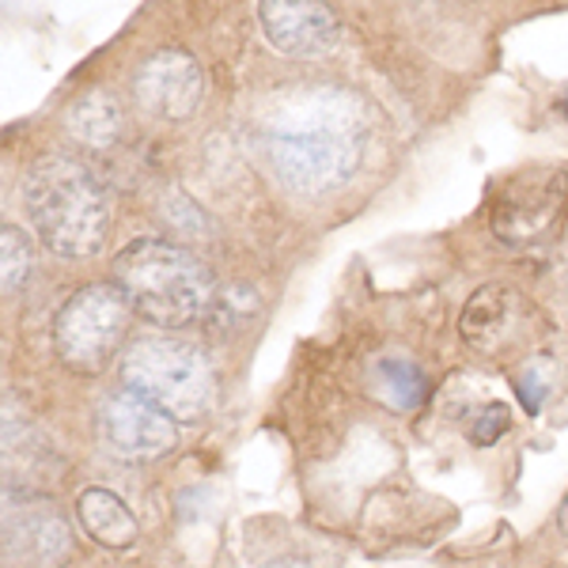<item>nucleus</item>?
<instances>
[{"label":"nucleus","mask_w":568,"mask_h":568,"mask_svg":"<svg viewBox=\"0 0 568 568\" xmlns=\"http://www.w3.org/2000/svg\"><path fill=\"white\" fill-rule=\"evenodd\" d=\"M114 284L133 311L163 329H182L213 311V273L186 246L136 240L114 258Z\"/></svg>","instance_id":"nucleus-3"},{"label":"nucleus","mask_w":568,"mask_h":568,"mask_svg":"<svg viewBox=\"0 0 568 568\" xmlns=\"http://www.w3.org/2000/svg\"><path fill=\"white\" fill-rule=\"evenodd\" d=\"M0 273H4V296L23 292V284L31 281V243L12 224H4L0 232Z\"/></svg>","instance_id":"nucleus-15"},{"label":"nucleus","mask_w":568,"mask_h":568,"mask_svg":"<svg viewBox=\"0 0 568 568\" xmlns=\"http://www.w3.org/2000/svg\"><path fill=\"white\" fill-rule=\"evenodd\" d=\"M99 433H103L106 452H114L118 459L152 463L179 444V420L136 390H122L99 406Z\"/></svg>","instance_id":"nucleus-7"},{"label":"nucleus","mask_w":568,"mask_h":568,"mask_svg":"<svg viewBox=\"0 0 568 568\" xmlns=\"http://www.w3.org/2000/svg\"><path fill=\"white\" fill-rule=\"evenodd\" d=\"M4 557L12 568H61L72 557V530L42 497H8Z\"/></svg>","instance_id":"nucleus-8"},{"label":"nucleus","mask_w":568,"mask_h":568,"mask_svg":"<svg viewBox=\"0 0 568 568\" xmlns=\"http://www.w3.org/2000/svg\"><path fill=\"white\" fill-rule=\"evenodd\" d=\"M122 383L141 398L155 402L179 425H197L213 409L216 375L205 353L175 337H141L122 356Z\"/></svg>","instance_id":"nucleus-4"},{"label":"nucleus","mask_w":568,"mask_h":568,"mask_svg":"<svg viewBox=\"0 0 568 568\" xmlns=\"http://www.w3.org/2000/svg\"><path fill=\"white\" fill-rule=\"evenodd\" d=\"M133 95L141 110H149L160 122H182L190 118L205 95V77L194 53L168 45V50H155L133 77Z\"/></svg>","instance_id":"nucleus-9"},{"label":"nucleus","mask_w":568,"mask_h":568,"mask_svg":"<svg viewBox=\"0 0 568 568\" xmlns=\"http://www.w3.org/2000/svg\"><path fill=\"white\" fill-rule=\"evenodd\" d=\"M368 110L342 88H307L281 99L258 125V144L288 190L329 194L361 168Z\"/></svg>","instance_id":"nucleus-1"},{"label":"nucleus","mask_w":568,"mask_h":568,"mask_svg":"<svg viewBox=\"0 0 568 568\" xmlns=\"http://www.w3.org/2000/svg\"><path fill=\"white\" fill-rule=\"evenodd\" d=\"M69 130L88 149H110L122 133V106L110 91H88L77 106L69 110Z\"/></svg>","instance_id":"nucleus-13"},{"label":"nucleus","mask_w":568,"mask_h":568,"mask_svg":"<svg viewBox=\"0 0 568 568\" xmlns=\"http://www.w3.org/2000/svg\"><path fill=\"white\" fill-rule=\"evenodd\" d=\"M133 304L114 281L72 292L53 318V349L80 375H99L125 345Z\"/></svg>","instance_id":"nucleus-5"},{"label":"nucleus","mask_w":568,"mask_h":568,"mask_svg":"<svg viewBox=\"0 0 568 568\" xmlns=\"http://www.w3.org/2000/svg\"><path fill=\"white\" fill-rule=\"evenodd\" d=\"M372 383H375V398L387 402L390 409L406 414V409H417L428 394V379L417 364H406V361H383L379 368L372 372Z\"/></svg>","instance_id":"nucleus-14"},{"label":"nucleus","mask_w":568,"mask_h":568,"mask_svg":"<svg viewBox=\"0 0 568 568\" xmlns=\"http://www.w3.org/2000/svg\"><path fill=\"white\" fill-rule=\"evenodd\" d=\"M508 428H511L508 406H500V402H489V406H481V414L474 417L470 439H474V444H481V447H489V444H497V439L508 433Z\"/></svg>","instance_id":"nucleus-16"},{"label":"nucleus","mask_w":568,"mask_h":568,"mask_svg":"<svg viewBox=\"0 0 568 568\" xmlns=\"http://www.w3.org/2000/svg\"><path fill=\"white\" fill-rule=\"evenodd\" d=\"M568 213V175L557 168H535L508 179L493 201V232L508 246H535L557 232Z\"/></svg>","instance_id":"nucleus-6"},{"label":"nucleus","mask_w":568,"mask_h":568,"mask_svg":"<svg viewBox=\"0 0 568 568\" xmlns=\"http://www.w3.org/2000/svg\"><path fill=\"white\" fill-rule=\"evenodd\" d=\"M557 527H561V535L568 538V497L561 500V511H557Z\"/></svg>","instance_id":"nucleus-18"},{"label":"nucleus","mask_w":568,"mask_h":568,"mask_svg":"<svg viewBox=\"0 0 568 568\" xmlns=\"http://www.w3.org/2000/svg\"><path fill=\"white\" fill-rule=\"evenodd\" d=\"M27 216L45 251L58 258H91L110 232V197L95 171L77 155L50 152L27 171Z\"/></svg>","instance_id":"nucleus-2"},{"label":"nucleus","mask_w":568,"mask_h":568,"mask_svg":"<svg viewBox=\"0 0 568 568\" xmlns=\"http://www.w3.org/2000/svg\"><path fill=\"white\" fill-rule=\"evenodd\" d=\"M77 519L106 549H130L136 542V535H141L130 504L118 497V493L99 489V485H91V489L77 497Z\"/></svg>","instance_id":"nucleus-12"},{"label":"nucleus","mask_w":568,"mask_h":568,"mask_svg":"<svg viewBox=\"0 0 568 568\" xmlns=\"http://www.w3.org/2000/svg\"><path fill=\"white\" fill-rule=\"evenodd\" d=\"M542 364L546 361H535V364H527V372L516 375V390H519V402L527 406V414H538L549 394V375Z\"/></svg>","instance_id":"nucleus-17"},{"label":"nucleus","mask_w":568,"mask_h":568,"mask_svg":"<svg viewBox=\"0 0 568 568\" xmlns=\"http://www.w3.org/2000/svg\"><path fill=\"white\" fill-rule=\"evenodd\" d=\"M258 23L273 50L288 58H318L342 34L329 0H258Z\"/></svg>","instance_id":"nucleus-11"},{"label":"nucleus","mask_w":568,"mask_h":568,"mask_svg":"<svg viewBox=\"0 0 568 568\" xmlns=\"http://www.w3.org/2000/svg\"><path fill=\"white\" fill-rule=\"evenodd\" d=\"M530 326V304L508 284H485L466 300L459 315V334L474 353L500 356L524 345Z\"/></svg>","instance_id":"nucleus-10"}]
</instances>
